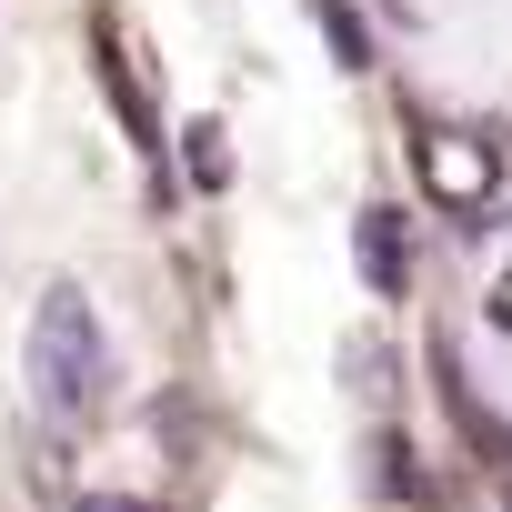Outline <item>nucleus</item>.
Listing matches in <instances>:
<instances>
[{"label": "nucleus", "mask_w": 512, "mask_h": 512, "mask_svg": "<svg viewBox=\"0 0 512 512\" xmlns=\"http://www.w3.org/2000/svg\"><path fill=\"white\" fill-rule=\"evenodd\" d=\"M31 392L61 422H81V412L111 402V332H101V312H91L81 282H51L41 312H31Z\"/></svg>", "instance_id": "1"}, {"label": "nucleus", "mask_w": 512, "mask_h": 512, "mask_svg": "<svg viewBox=\"0 0 512 512\" xmlns=\"http://www.w3.org/2000/svg\"><path fill=\"white\" fill-rule=\"evenodd\" d=\"M412 161H422V191H432L442 211H482V201L502 191V141H492V131L432 121V131L412 141Z\"/></svg>", "instance_id": "2"}, {"label": "nucleus", "mask_w": 512, "mask_h": 512, "mask_svg": "<svg viewBox=\"0 0 512 512\" xmlns=\"http://www.w3.org/2000/svg\"><path fill=\"white\" fill-rule=\"evenodd\" d=\"M352 241H362V282H372V292H402V282H412V241H402V211H382V201H372Z\"/></svg>", "instance_id": "3"}, {"label": "nucleus", "mask_w": 512, "mask_h": 512, "mask_svg": "<svg viewBox=\"0 0 512 512\" xmlns=\"http://www.w3.org/2000/svg\"><path fill=\"white\" fill-rule=\"evenodd\" d=\"M302 11H312V21H322V31H332V51H342V61H352V71H362V61H372V41H362V21H352V11H342V0H302Z\"/></svg>", "instance_id": "4"}, {"label": "nucleus", "mask_w": 512, "mask_h": 512, "mask_svg": "<svg viewBox=\"0 0 512 512\" xmlns=\"http://www.w3.org/2000/svg\"><path fill=\"white\" fill-rule=\"evenodd\" d=\"M81 512H151V502H121V492H91Z\"/></svg>", "instance_id": "5"}, {"label": "nucleus", "mask_w": 512, "mask_h": 512, "mask_svg": "<svg viewBox=\"0 0 512 512\" xmlns=\"http://www.w3.org/2000/svg\"><path fill=\"white\" fill-rule=\"evenodd\" d=\"M502 492H512V472H502Z\"/></svg>", "instance_id": "6"}]
</instances>
